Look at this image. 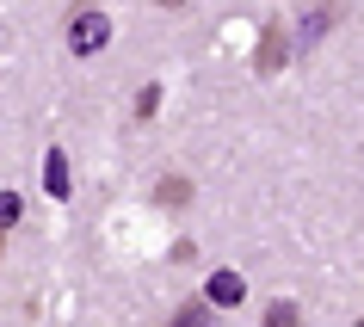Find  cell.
I'll list each match as a JSON object with an SVG mask.
<instances>
[{"label": "cell", "instance_id": "6da1fadb", "mask_svg": "<svg viewBox=\"0 0 364 327\" xmlns=\"http://www.w3.org/2000/svg\"><path fill=\"white\" fill-rule=\"evenodd\" d=\"M105 31H112V25H105V13H80V19L68 25V38H75L80 56H87V50H99V43H105Z\"/></svg>", "mask_w": 364, "mask_h": 327}, {"label": "cell", "instance_id": "7a4b0ae2", "mask_svg": "<svg viewBox=\"0 0 364 327\" xmlns=\"http://www.w3.org/2000/svg\"><path fill=\"white\" fill-rule=\"evenodd\" d=\"M204 296H210L216 309H235L241 296H247V284H241V272H210V284H204Z\"/></svg>", "mask_w": 364, "mask_h": 327}, {"label": "cell", "instance_id": "3957f363", "mask_svg": "<svg viewBox=\"0 0 364 327\" xmlns=\"http://www.w3.org/2000/svg\"><path fill=\"white\" fill-rule=\"evenodd\" d=\"M43 186H50V198H68V161H62V149H50V161H43Z\"/></svg>", "mask_w": 364, "mask_h": 327}, {"label": "cell", "instance_id": "277c9868", "mask_svg": "<svg viewBox=\"0 0 364 327\" xmlns=\"http://www.w3.org/2000/svg\"><path fill=\"white\" fill-rule=\"evenodd\" d=\"M259 327H303V309H296V303H284V296H278V303L266 309V321H259Z\"/></svg>", "mask_w": 364, "mask_h": 327}, {"label": "cell", "instance_id": "5b68a950", "mask_svg": "<svg viewBox=\"0 0 364 327\" xmlns=\"http://www.w3.org/2000/svg\"><path fill=\"white\" fill-rule=\"evenodd\" d=\"M167 327H210V309H204V303H186V309H179V315H173Z\"/></svg>", "mask_w": 364, "mask_h": 327}, {"label": "cell", "instance_id": "8992f818", "mask_svg": "<svg viewBox=\"0 0 364 327\" xmlns=\"http://www.w3.org/2000/svg\"><path fill=\"white\" fill-rule=\"evenodd\" d=\"M278 43H284V31H278V25H272V31H266V50H259V68H266V75H272V68H278V56H284V50H278Z\"/></svg>", "mask_w": 364, "mask_h": 327}, {"label": "cell", "instance_id": "52a82bcc", "mask_svg": "<svg viewBox=\"0 0 364 327\" xmlns=\"http://www.w3.org/2000/svg\"><path fill=\"white\" fill-rule=\"evenodd\" d=\"M186 198H192L186 179H161V204H186Z\"/></svg>", "mask_w": 364, "mask_h": 327}, {"label": "cell", "instance_id": "ba28073f", "mask_svg": "<svg viewBox=\"0 0 364 327\" xmlns=\"http://www.w3.org/2000/svg\"><path fill=\"white\" fill-rule=\"evenodd\" d=\"M13 216H19V198H0V229H13Z\"/></svg>", "mask_w": 364, "mask_h": 327}, {"label": "cell", "instance_id": "9c48e42d", "mask_svg": "<svg viewBox=\"0 0 364 327\" xmlns=\"http://www.w3.org/2000/svg\"><path fill=\"white\" fill-rule=\"evenodd\" d=\"M161 6H179V0H161Z\"/></svg>", "mask_w": 364, "mask_h": 327}, {"label": "cell", "instance_id": "30bf717a", "mask_svg": "<svg viewBox=\"0 0 364 327\" xmlns=\"http://www.w3.org/2000/svg\"><path fill=\"white\" fill-rule=\"evenodd\" d=\"M358 327H364V321H358Z\"/></svg>", "mask_w": 364, "mask_h": 327}]
</instances>
